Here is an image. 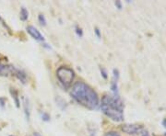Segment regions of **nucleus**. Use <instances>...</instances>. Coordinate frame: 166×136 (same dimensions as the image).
<instances>
[{"label": "nucleus", "instance_id": "7", "mask_svg": "<svg viewBox=\"0 0 166 136\" xmlns=\"http://www.w3.org/2000/svg\"><path fill=\"white\" fill-rule=\"evenodd\" d=\"M16 68L11 65H6L2 63H0V75L7 76L10 74H14Z\"/></svg>", "mask_w": 166, "mask_h": 136}, {"label": "nucleus", "instance_id": "1", "mask_svg": "<svg viewBox=\"0 0 166 136\" xmlns=\"http://www.w3.org/2000/svg\"><path fill=\"white\" fill-rule=\"evenodd\" d=\"M70 95L77 102L90 109H96L99 107V98L96 92L83 82L74 84Z\"/></svg>", "mask_w": 166, "mask_h": 136}, {"label": "nucleus", "instance_id": "15", "mask_svg": "<svg viewBox=\"0 0 166 136\" xmlns=\"http://www.w3.org/2000/svg\"><path fill=\"white\" fill-rule=\"evenodd\" d=\"M101 73H102V75H103V78H107V73H106V71H105V69L104 68H101Z\"/></svg>", "mask_w": 166, "mask_h": 136}, {"label": "nucleus", "instance_id": "14", "mask_svg": "<svg viewBox=\"0 0 166 136\" xmlns=\"http://www.w3.org/2000/svg\"><path fill=\"white\" fill-rule=\"evenodd\" d=\"M140 135L141 136H149V132L147 131V130H142L140 132Z\"/></svg>", "mask_w": 166, "mask_h": 136}, {"label": "nucleus", "instance_id": "22", "mask_svg": "<svg viewBox=\"0 0 166 136\" xmlns=\"http://www.w3.org/2000/svg\"><path fill=\"white\" fill-rule=\"evenodd\" d=\"M2 100H3L2 98H0V101H2ZM3 105H4V102H1V106H3Z\"/></svg>", "mask_w": 166, "mask_h": 136}, {"label": "nucleus", "instance_id": "13", "mask_svg": "<svg viewBox=\"0 0 166 136\" xmlns=\"http://www.w3.org/2000/svg\"><path fill=\"white\" fill-rule=\"evenodd\" d=\"M42 118H43L44 121H45V122H48L49 119H50V117H49V115L47 113H43V115H42Z\"/></svg>", "mask_w": 166, "mask_h": 136}, {"label": "nucleus", "instance_id": "5", "mask_svg": "<svg viewBox=\"0 0 166 136\" xmlns=\"http://www.w3.org/2000/svg\"><path fill=\"white\" fill-rule=\"evenodd\" d=\"M113 79L111 82V90L114 95H118V79H119V72L118 70L114 69L113 71Z\"/></svg>", "mask_w": 166, "mask_h": 136}, {"label": "nucleus", "instance_id": "2", "mask_svg": "<svg viewBox=\"0 0 166 136\" xmlns=\"http://www.w3.org/2000/svg\"><path fill=\"white\" fill-rule=\"evenodd\" d=\"M101 109L114 122L124 121V103L118 95H105L102 99Z\"/></svg>", "mask_w": 166, "mask_h": 136}, {"label": "nucleus", "instance_id": "18", "mask_svg": "<svg viewBox=\"0 0 166 136\" xmlns=\"http://www.w3.org/2000/svg\"><path fill=\"white\" fill-rule=\"evenodd\" d=\"M76 32H77V34L79 36V37H81L82 36V30H81V29H79L78 27L76 28Z\"/></svg>", "mask_w": 166, "mask_h": 136}, {"label": "nucleus", "instance_id": "11", "mask_svg": "<svg viewBox=\"0 0 166 136\" xmlns=\"http://www.w3.org/2000/svg\"><path fill=\"white\" fill-rule=\"evenodd\" d=\"M10 93H11V95H12V98H14L15 100V103H16V106L17 107H20V99H19V97H18V93H17V91L15 89H10Z\"/></svg>", "mask_w": 166, "mask_h": 136}, {"label": "nucleus", "instance_id": "16", "mask_svg": "<svg viewBox=\"0 0 166 136\" xmlns=\"http://www.w3.org/2000/svg\"><path fill=\"white\" fill-rule=\"evenodd\" d=\"M105 136H120L117 132H108Z\"/></svg>", "mask_w": 166, "mask_h": 136}, {"label": "nucleus", "instance_id": "17", "mask_svg": "<svg viewBox=\"0 0 166 136\" xmlns=\"http://www.w3.org/2000/svg\"><path fill=\"white\" fill-rule=\"evenodd\" d=\"M114 5H115L116 7L118 8V9H121V8H122V3H121V1H116L114 3Z\"/></svg>", "mask_w": 166, "mask_h": 136}, {"label": "nucleus", "instance_id": "4", "mask_svg": "<svg viewBox=\"0 0 166 136\" xmlns=\"http://www.w3.org/2000/svg\"><path fill=\"white\" fill-rule=\"evenodd\" d=\"M142 130H143L142 127L135 124H126L122 127V131L127 134H137Z\"/></svg>", "mask_w": 166, "mask_h": 136}, {"label": "nucleus", "instance_id": "10", "mask_svg": "<svg viewBox=\"0 0 166 136\" xmlns=\"http://www.w3.org/2000/svg\"><path fill=\"white\" fill-rule=\"evenodd\" d=\"M29 18V12L28 10L26 9L25 7H21V9H20V20L25 21V20H27Z\"/></svg>", "mask_w": 166, "mask_h": 136}, {"label": "nucleus", "instance_id": "8", "mask_svg": "<svg viewBox=\"0 0 166 136\" xmlns=\"http://www.w3.org/2000/svg\"><path fill=\"white\" fill-rule=\"evenodd\" d=\"M14 75L18 77L23 84L26 83V75H25L24 72H22L21 70L20 69H15V72H14Z\"/></svg>", "mask_w": 166, "mask_h": 136}, {"label": "nucleus", "instance_id": "6", "mask_svg": "<svg viewBox=\"0 0 166 136\" xmlns=\"http://www.w3.org/2000/svg\"><path fill=\"white\" fill-rule=\"evenodd\" d=\"M27 31L29 32V34L33 39H35L39 41H44V36L42 35V34L40 33V31L33 26H28L27 27Z\"/></svg>", "mask_w": 166, "mask_h": 136}, {"label": "nucleus", "instance_id": "3", "mask_svg": "<svg viewBox=\"0 0 166 136\" xmlns=\"http://www.w3.org/2000/svg\"><path fill=\"white\" fill-rule=\"evenodd\" d=\"M56 76L63 86L68 88L72 84L74 77H75V74H74V71L70 69V68L66 67V66H61L58 68L56 71Z\"/></svg>", "mask_w": 166, "mask_h": 136}, {"label": "nucleus", "instance_id": "19", "mask_svg": "<svg viewBox=\"0 0 166 136\" xmlns=\"http://www.w3.org/2000/svg\"><path fill=\"white\" fill-rule=\"evenodd\" d=\"M95 33H96V35H97V37L100 39L101 38V34H100V30H99V29H95Z\"/></svg>", "mask_w": 166, "mask_h": 136}, {"label": "nucleus", "instance_id": "23", "mask_svg": "<svg viewBox=\"0 0 166 136\" xmlns=\"http://www.w3.org/2000/svg\"><path fill=\"white\" fill-rule=\"evenodd\" d=\"M165 136H166V132H165Z\"/></svg>", "mask_w": 166, "mask_h": 136}, {"label": "nucleus", "instance_id": "9", "mask_svg": "<svg viewBox=\"0 0 166 136\" xmlns=\"http://www.w3.org/2000/svg\"><path fill=\"white\" fill-rule=\"evenodd\" d=\"M23 108H24V110H25V115H26V118L27 120L30 119V104H29V100L26 98H23Z\"/></svg>", "mask_w": 166, "mask_h": 136}, {"label": "nucleus", "instance_id": "12", "mask_svg": "<svg viewBox=\"0 0 166 136\" xmlns=\"http://www.w3.org/2000/svg\"><path fill=\"white\" fill-rule=\"evenodd\" d=\"M38 20H39V22H40L42 25H44V26H45V25H46V20H45V18H44V15L40 14L39 17H38Z\"/></svg>", "mask_w": 166, "mask_h": 136}, {"label": "nucleus", "instance_id": "20", "mask_svg": "<svg viewBox=\"0 0 166 136\" xmlns=\"http://www.w3.org/2000/svg\"><path fill=\"white\" fill-rule=\"evenodd\" d=\"M162 126L164 127V128H166V119H164V120L162 121Z\"/></svg>", "mask_w": 166, "mask_h": 136}, {"label": "nucleus", "instance_id": "21", "mask_svg": "<svg viewBox=\"0 0 166 136\" xmlns=\"http://www.w3.org/2000/svg\"><path fill=\"white\" fill-rule=\"evenodd\" d=\"M34 136H42V135L38 132H34Z\"/></svg>", "mask_w": 166, "mask_h": 136}]
</instances>
